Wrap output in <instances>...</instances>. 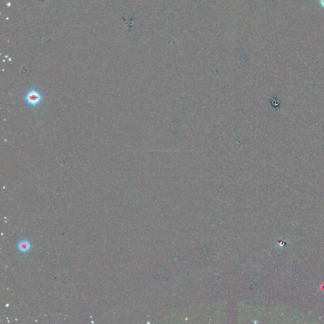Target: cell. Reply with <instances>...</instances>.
<instances>
[{
  "instance_id": "cell-1",
  "label": "cell",
  "mask_w": 324,
  "mask_h": 324,
  "mask_svg": "<svg viewBox=\"0 0 324 324\" xmlns=\"http://www.w3.org/2000/svg\"><path fill=\"white\" fill-rule=\"evenodd\" d=\"M25 102L30 107H37L43 100V96L40 91L36 89L29 90L24 96Z\"/></svg>"
},
{
  "instance_id": "cell-2",
  "label": "cell",
  "mask_w": 324,
  "mask_h": 324,
  "mask_svg": "<svg viewBox=\"0 0 324 324\" xmlns=\"http://www.w3.org/2000/svg\"><path fill=\"white\" fill-rule=\"evenodd\" d=\"M18 249L20 251H21L22 253H25V252L29 251V249L30 248V244L28 241L24 240V241H20L18 243Z\"/></svg>"
}]
</instances>
